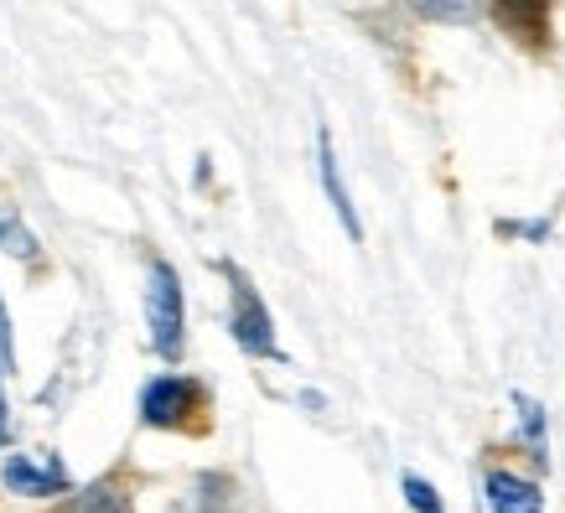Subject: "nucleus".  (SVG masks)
I'll return each mask as SVG.
<instances>
[{
  "mask_svg": "<svg viewBox=\"0 0 565 513\" xmlns=\"http://www.w3.org/2000/svg\"><path fill=\"white\" fill-rule=\"evenodd\" d=\"M509 32H519V42H530V47H540L550 36V6L545 0H514V6H498L493 11Z\"/></svg>",
  "mask_w": 565,
  "mask_h": 513,
  "instance_id": "nucleus-7",
  "label": "nucleus"
},
{
  "mask_svg": "<svg viewBox=\"0 0 565 513\" xmlns=\"http://www.w3.org/2000/svg\"><path fill=\"white\" fill-rule=\"evenodd\" d=\"M146 317H151V348L167 363L182 359V286L167 259H151V286H146Z\"/></svg>",
  "mask_w": 565,
  "mask_h": 513,
  "instance_id": "nucleus-2",
  "label": "nucleus"
},
{
  "mask_svg": "<svg viewBox=\"0 0 565 513\" xmlns=\"http://www.w3.org/2000/svg\"><path fill=\"white\" fill-rule=\"evenodd\" d=\"M11 441V415H6V394H0V446Z\"/></svg>",
  "mask_w": 565,
  "mask_h": 513,
  "instance_id": "nucleus-14",
  "label": "nucleus"
},
{
  "mask_svg": "<svg viewBox=\"0 0 565 513\" xmlns=\"http://www.w3.org/2000/svg\"><path fill=\"white\" fill-rule=\"evenodd\" d=\"M405 503H411L415 513H446V509H441V493H436L426 478H415V472L405 478Z\"/></svg>",
  "mask_w": 565,
  "mask_h": 513,
  "instance_id": "nucleus-11",
  "label": "nucleus"
},
{
  "mask_svg": "<svg viewBox=\"0 0 565 513\" xmlns=\"http://www.w3.org/2000/svg\"><path fill=\"white\" fill-rule=\"evenodd\" d=\"M223 275H228V291H234V317H228V327H234L239 348H244V353H255V359H280L270 311H265V301L255 296L249 275H244L239 265H223Z\"/></svg>",
  "mask_w": 565,
  "mask_h": 513,
  "instance_id": "nucleus-3",
  "label": "nucleus"
},
{
  "mask_svg": "<svg viewBox=\"0 0 565 513\" xmlns=\"http://www.w3.org/2000/svg\"><path fill=\"white\" fill-rule=\"evenodd\" d=\"M203 410H207V389L198 378H182V374L151 378L146 394H140L146 426H161V430H203L207 426Z\"/></svg>",
  "mask_w": 565,
  "mask_h": 513,
  "instance_id": "nucleus-1",
  "label": "nucleus"
},
{
  "mask_svg": "<svg viewBox=\"0 0 565 513\" xmlns=\"http://www.w3.org/2000/svg\"><path fill=\"white\" fill-rule=\"evenodd\" d=\"M317 161H322V188L327 197H332V207H338V218H343L348 228V239H363V223L359 213H353V203H348V188H343V177H338V156H332V136H317Z\"/></svg>",
  "mask_w": 565,
  "mask_h": 513,
  "instance_id": "nucleus-6",
  "label": "nucleus"
},
{
  "mask_svg": "<svg viewBox=\"0 0 565 513\" xmlns=\"http://www.w3.org/2000/svg\"><path fill=\"white\" fill-rule=\"evenodd\" d=\"M0 249H11L17 259H36V239L21 228L17 213H0Z\"/></svg>",
  "mask_w": 565,
  "mask_h": 513,
  "instance_id": "nucleus-9",
  "label": "nucleus"
},
{
  "mask_svg": "<svg viewBox=\"0 0 565 513\" xmlns=\"http://www.w3.org/2000/svg\"><path fill=\"white\" fill-rule=\"evenodd\" d=\"M218 503H228V482H213V478H203V488H198V498H192L188 509H177V513H218Z\"/></svg>",
  "mask_w": 565,
  "mask_h": 513,
  "instance_id": "nucleus-12",
  "label": "nucleus"
},
{
  "mask_svg": "<svg viewBox=\"0 0 565 513\" xmlns=\"http://www.w3.org/2000/svg\"><path fill=\"white\" fill-rule=\"evenodd\" d=\"M0 478L11 493H26V498H47V493H68V472L63 467H32L26 457H11L0 467Z\"/></svg>",
  "mask_w": 565,
  "mask_h": 513,
  "instance_id": "nucleus-5",
  "label": "nucleus"
},
{
  "mask_svg": "<svg viewBox=\"0 0 565 513\" xmlns=\"http://www.w3.org/2000/svg\"><path fill=\"white\" fill-rule=\"evenodd\" d=\"M57 513H136V509H130V498H125L115 482H94L84 493H73Z\"/></svg>",
  "mask_w": 565,
  "mask_h": 513,
  "instance_id": "nucleus-8",
  "label": "nucleus"
},
{
  "mask_svg": "<svg viewBox=\"0 0 565 513\" xmlns=\"http://www.w3.org/2000/svg\"><path fill=\"white\" fill-rule=\"evenodd\" d=\"M482 493H488V509L493 513H545V493L534 482L514 478V472H493V478L482 482Z\"/></svg>",
  "mask_w": 565,
  "mask_h": 513,
  "instance_id": "nucleus-4",
  "label": "nucleus"
},
{
  "mask_svg": "<svg viewBox=\"0 0 565 513\" xmlns=\"http://www.w3.org/2000/svg\"><path fill=\"white\" fill-rule=\"evenodd\" d=\"M514 405H519V420H524V436H530V446L545 457V410L534 405L530 394H514Z\"/></svg>",
  "mask_w": 565,
  "mask_h": 513,
  "instance_id": "nucleus-10",
  "label": "nucleus"
},
{
  "mask_svg": "<svg viewBox=\"0 0 565 513\" xmlns=\"http://www.w3.org/2000/svg\"><path fill=\"white\" fill-rule=\"evenodd\" d=\"M0 363H6V374H11V322H6V311H0Z\"/></svg>",
  "mask_w": 565,
  "mask_h": 513,
  "instance_id": "nucleus-13",
  "label": "nucleus"
}]
</instances>
